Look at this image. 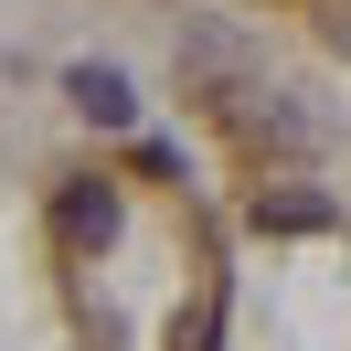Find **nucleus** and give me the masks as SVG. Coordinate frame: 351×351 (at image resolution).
Wrapping results in <instances>:
<instances>
[{
    "label": "nucleus",
    "instance_id": "obj_3",
    "mask_svg": "<svg viewBox=\"0 0 351 351\" xmlns=\"http://www.w3.org/2000/svg\"><path fill=\"white\" fill-rule=\"evenodd\" d=\"M64 234H75V245H107V234H117V192H107V181L64 192Z\"/></svg>",
    "mask_w": 351,
    "mask_h": 351
},
{
    "label": "nucleus",
    "instance_id": "obj_2",
    "mask_svg": "<svg viewBox=\"0 0 351 351\" xmlns=\"http://www.w3.org/2000/svg\"><path fill=\"white\" fill-rule=\"evenodd\" d=\"M256 234H330V192H256Z\"/></svg>",
    "mask_w": 351,
    "mask_h": 351
},
{
    "label": "nucleus",
    "instance_id": "obj_4",
    "mask_svg": "<svg viewBox=\"0 0 351 351\" xmlns=\"http://www.w3.org/2000/svg\"><path fill=\"white\" fill-rule=\"evenodd\" d=\"M213 319H223L213 298H202V308H181V319H171V351H213Z\"/></svg>",
    "mask_w": 351,
    "mask_h": 351
},
{
    "label": "nucleus",
    "instance_id": "obj_1",
    "mask_svg": "<svg viewBox=\"0 0 351 351\" xmlns=\"http://www.w3.org/2000/svg\"><path fill=\"white\" fill-rule=\"evenodd\" d=\"M75 107H86L96 117V128H128V117H138V96H128V75H117V64H75Z\"/></svg>",
    "mask_w": 351,
    "mask_h": 351
}]
</instances>
